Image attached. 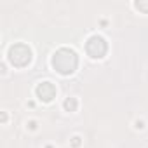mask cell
<instances>
[{
  "label": "cell",
  "mask_w": 148,
  "mask_h": 148,
  "mask_svg": "<svg viewBox=\"0 0 148 148\" xmlns=\"http://www.w3.org/2000/svg\"><path fill=\"white\" fill-rule=\"evenodd\" d=\"M37 92H38L45 101H49V99H52V96H54V87H52L49 82H44L42 86H38Z\"/></svg>",
  "instance_id": "obj_1"
}]
</instances>
